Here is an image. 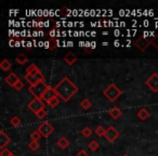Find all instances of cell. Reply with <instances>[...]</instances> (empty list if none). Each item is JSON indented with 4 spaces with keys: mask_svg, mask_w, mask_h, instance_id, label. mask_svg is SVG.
<instances>
[{
    "mask_svg": "<svg viewBox=\"0 0 158 156\" xmlns=\"http://www.w3.org/2000/svg\"><path fill=\"white\" fill-rule=\"evenodd\" d=\"M151 44L156 49V50H158V34H156L155 36L151 37Z\"/></svg>",
    "mask_w": 158,
    "mask_h": 156,
    "instance_id": "28",
    "label": "cell"
},
{
    "mask_svg": "<svg viewBox=\"0 0 158 156\" xmlns=\"http://www.w3.org/2000/svg\"><path fill=\"white\" fill-rule=\"evenodd\" d=\"M39 146H40V144H39V142H38V141H31V142L28 143L29 150H31V151H33V152L37 151V150L39 149Z\"/></svg>",
    "mask_w": 158,
    "mask_h": 156,
    "instance_id": "25",
    "label": "cell"
},
{
    "mask_svg": "<svg viewBox=\"0 0 158 156\" xmlns=\"http://www.w3.org/2000/svg\"><path fill=\"white\" fill-rule=\"evenodd\" d=\"M15 61H16V63L20 64V65H24V64L28 61V57H27L24 53H20V54L15 57Z\"/></svg>",
    "mask_w": 158,
    "mask_h": 156,
    "instance_id": "19",
    "label": "cell"
},
{
    "mask_svg": "<svg viewBox=\"0 0 158 156\" xmlns=\"http://www.w3.org/2000/svg\"><path fill=\"white\" fill-rule=\"evenodd\" d=\"M55 91L57 93V97L61 98L64 102H68L77 92H78V87L68 78L64 77L63 79L54 87Z\"/></svg>",
    "mask_w": 158,
    "mask_h": 156,
    "instance_id": "1",
    "label": "cell"
},
{
    "mask_svg": "<svg viewBox=\"0 0 158 156\" xmlns=\"http://www.w3.org/2000/svg\"><path fill=\"white\" fill-rule=\"evenodd\" d=\"M59 41H57L55 38H52V39L48 40V41L44 42V47H46L47 49H49V50H54L56 47H59Z\"/></svg>",
    "mask_w": 158,
    "mask_h": 156,
    "instance_id": "16",
    "label": "cell"
},
{
    "mask_svg": "<svg viewBox=\"0 0 158 156\" xmlns=\"http://www.w3.org/2000/svg\"><path fill=\"white\" fill-rule=\"evenodd\" d=\"M48 85L46 84L44 82H39L35 85H31V87L28 88V91L34 95V98H41V95H44V91L48 89Z\"/></svg>",
    "mask_w": 158,
    "mask_h": 156,
    "instance_id": "3",
    "label": "cell"
},
{
    "mask_svg": "<svg viewBox=\"0 0 158 156\" xmlns=\"http://www.w3.org/2000/svg\"><path fill=\"white\" fill-rule=\"evenodd\" d=\"M37 130L40 132V134H41L44 138H48V137H50L51 134L53 133L54 128H53L52 125H50V123H48V121H44V123H42L41 125L37 128Z\"/></svg>",
    "mask_w": 158,
    "mask_h": 156,
    "instance_id": "6",
    "label": "cell"
},
{
    "mask_svg": "<svg viewBox=\"0 0 158 156\" xmlns=\"http://www.w3.org/2000/svg\"><path fill=\"white\" fill-rule=\"evenodd\" d=\"M75 156H90V155H89V154L87 153V152L85 151V150H80V151H79L78 153H77Z\"/></svg>",
    "mask_w": 158,
    "mask_h": 156,
    "instance_id": "32",
    "label": "cell"
},
{
    "mask_svg": "<svg viewBox=\"0 0 158 156\" xmlns=\"http://www.w3.org/2000/svg\"><path fill=\"white\" fill-rule=\"evenodd\" d=\"M110 116L112 117L113 119H118L119 117L121 116V114H123V112H121V110L119 108H117V106H115V108H110Z\"/></svg>",
    "mask_w": 158,
    "mask_h": 156,
    "instance_id": "17",
    "label": "cell"
},
{
    "mask_svg": "<svg viewBox=\"0 0 158 156\" xmlns=\"http://www.w3.org/2000/svg\"><path fill=\"white\" fill-rule=\"evenodd\" d=\"M134 44H135V47L139 49V50L144 52L145 50H147V48H148L149 46H152L151 37L146 38V37H144V36H141V37H139L138 39L134 41Z\"/></svg>",
    "mask_w": 158,
    "mask_h": 156,
    "instance_id": "8",
    "label": "cell"
},
{
    "mask_svg": "<svg viewBox=\"0 0 158 156\" xmlns=\"http://www.w3.org/2000/svg\"><path fill=\"white\" fill-rule=\"evenodd\" d=\"M119 137V132L116 130V128L113 127V126H110V127L106 129L105 132V139L108 141L110 143H113L116 141V139Z\"/></svg>",
    "mask_w": 158,
    "mask_h": 156,
    "instance_id": "10",
    "label": "cell"
},
{
    "mask_svg": "<svg viewBox=\"0 0 158 156\" xmlns=\"http://www.w3.org/2000/svg\"><path fill=\"white\" fill-rule=\"evenodd\" d=\"M25 75H28V76H33V77H37L38 79L41 80V82H44V76L41 72H40L39 67L35 64H31V65L27 67L26 70V74Z\"/></svg>",
    "mask_w": 158,
    "mask_h": 156,
    "instance_id": "7",
    "label": "cell"
},
{
    "mask_svg": "<svg viewBox=\"0 0 158 156\" xmlns=\"http://www.w3.org/2000/svg\"><path fill=\"white\" fill-rule=\"evenodd\" d=\"M56 145L61 150H66L69 146V141H68V139L65 138V137H61V138L56 141Z\"/></svg>",
    "mask_w": 158,
    "mask_h": 156,
    "instance_id": "14",
    "label": "cell"
},
{
    "mask_svg": "<svg viewBox=\"0 0 158 156\" xmlns=\"http://www.w3.org/2000/svg\"><path fill=\"white\" fill-rule=\"evenodd\" d=\"M105 132H106V129L103 127V126H98L95 128V134L98 137H105Z\"/></svg>",
    "mask_w": 158,
    "mask_h": 156,
    "instance_id": "24",
    "label": "cell"
},
{
    "mask_svg": "<svg viewBox=\"0 0 158 156\" xmlns=\"http://www.w3.org/2000/svg\"><path fill=\"white\" fill-rule=\"evenodd\" d=\"M41 134H40V132L38 131L37 129L36 130H34L33 132L31 133V141H39V139L41 138Z\"/></svg>",
    "mask_w": 158,
    "mask_h": 156,
    "instance_id": "26",
    "label": "cell"
},
{
    "mask_svg": "<svg viewBox=\"0 0 158 156\" xmlns=\"http://www.w3.org/2000/svg\"><path fill=\"white\" fill-rule=\"evenodd\" d=\"M88 147H89V150H90V151L95 152V151H98V150H99L100 144H99V142H98V141L92 140V141H90V142H89Z\"/></svg>",
    "mask_w": 158,
    "mask_h": 156,
    "instance_id": "21",
    "label": "cell"
},
{
    "mask_svg": "<svg viewBox=\"0 0 158 156\" xmlns=\"http://www.w3.org/2000/svg\"><path fill=\"white\" fill-rule=\"evenodd\" d=\"M64 61H65V63L67 64V65L72 66V65H74V64L76 63L77 57L75 55V53L68 52V53H66V54L64 55Z\"/></svg>",
    "mask_w": 158,
    "mask_h": 156,
    "instance_id": "13",
    "label": "cell"
},
{
    "mask_svg": "<svg viewBox=\"0 0 158 156\" xmlns=\"http://www.w3.org/2000/svg\"><path fill=\"white\" fill-rule=\"evenodd\" d=\"M26 47H27V49H28V50H29V49H31V42H27V44H26Z\"/></svg>",
    "mask_w": 158,
    "mask_h": 156,
    "instance_id": "33",
    "label": "cell"
},
{
    "mask_svg": "<svg viewBox=\"0 0 158 156\" xmlns=\"http://www.w3.org/2000/svg\"><path fill=\"white\" fill-rule=\"evenodd\" d=\"M36 116L38 117L39 119H44V117L47 116V111H46V108H42V110H40L38 113H36Z\"/></svg>",
    "mask_w": 158,
    "mask_h": 156,
    "instance_id": "29",
    "label": "cell"
},
{
    "mask_svg": "<svg viewBox=\"0 0 158 156\" xmlns=\"http://www.w3.org/2000/svg\"><path fill=\"white\" fill-rule=\"evenodd\" d=\"M123 91L118 88L115 84H110L105 90L103 91V95L110 102H115L121 95Z\"/></svg>",
    "mask_w": 158,
    "mask_h": 156,
    "instance_id": "2",
    "label": "cell"
},
{
    "mask_svg": "<svg viewBox=\"0 0 158 156\" xmlns=\"http://www.w3.org/2000/svg\"><path fill=\"white\" fill-rule=\"evenodd\" d=\"M123 156H130V155H129V154H123Z\"/></svg>",
    "mask_w": 158,
    "mask_h": 156,
    "instance_id": "34",
    "label": "cell"
},
{
    "mask_svg": "<svg viewBox=\"0 0 158 156\" xmlns=\"http://www.w3.org/2000/svg\"><path fill=\"white\" fill-rule=\"evenodd\" d=\"M136 115H138V117L141 119V120H147V119L149 118V112L146 110V108H140L139 110V112L136 113Z\"/></svg>",
    "mask_w": 158,
    "mask_h": 156,
    "instance_id": "15",
    "label": "cell"
},
{
    "mask_svg": "<svg viewBox=\"0 0 158 156\" xmlns=\"http://www.w3.org/2000/svg\"><path fill=\"white\" fill-rule=\"evenodd\" d=\"M92 133H93V130L91 129L90 127H85L84 129L81 130V134L85 138H90V137L92 136Z\"/></svg>",
    "mask_w": 158,
    "mask_h": 156,
    "instance_id": "22",
    "label": "cell"
},
{
    "mask_svg": "<svg viewBox=\"0 0 158 156\" xmlns=\"http://www.w3.org/2000/svg\"><path fill=\"white\" fill-rule=\"evenodd\" d=\"M10 141H11V138L6 133L5 130H1L0 131V149H6V146H7V144H9Z\"/></svg>",
    "mask_w": 158,
    "mask_h": 156,
    "instance_id": "12",
    "label": "cell"
},
{
    "mask_svg": "<svg viewBox=\"0 0 158 156\" xmlns=\"http://www.w3.org/2000/svg\"><path fill=\"white\" fill-rule=\"evenodd\" d=\"M5 82H6V84L9 85L10 87H13L14 88V86H15L18 82H20L21 79L19 78V76L15 74V73H10V74L5 78Z\"/></svg>",
    "mask_w": 158,
    "mask_h": 156,
    "instance_id": "11",
    "label": "cell"
},
{
    "mask_svg": "<svg viewBox=\"0 0 158 156\" xmlns=\"http://www.w3.org/2000/svg\"><path fill=\"white\" fill-rule=\"evenodd\" d=\"M10 124H11L13 127H19V126H21V124H22V120H21L20 117L18 116H13L11 119H10Z\"/></svg>",
    "mask_w": 158,
    "mask_h": 156,
    "instance_id": "23",
    "label": "cell"
},
{
    "mask_svg": "<svg viewBox=\"0 0 158 156\" xmlns=\"http://www.w3.org/2000/svg\"><path fill=\"white\" fill-rule=\"evenodd\" d=\"M56 97H57V93H56V91H55V89L49 86L48 89H47V90L44 91V95H41V98H40V99H41L42 101L46 102V103L48 104L49 102L51 101V100H53L54 98H56Z\"/></svg>",
    "mask_w": 158,
    "mask_h": 156,
    "instance_id": "9",
    "label": "cell"
},
{
    "mask_svg": "<svg viewBox=\"0 0 158 156\" xmlns=\"http://www.w3.org/2000/svg\"><path fill=\"white\" fill-rule=\"evenodd\" d=\"M12 154H13V153H12L9 149H7V147L0 151V156H11Z\"/></svg>",
    "mask_w": 158,
    "mask_h": 156,
    "instance_id": "30",
    "label": "cell"
},
{
    "mask_svg": "<svg viewBox=\"0 0 158 156\" xmlns=\"http://www.w3.org/2000/svg\"><path fill=\"white\" fill-rule=\"evenodd\" d=\"M11 156H16V155H15V154H12V155H11Z\"/></svg>",
    "mask_w": 158,
    "mask_h": 156,
    "instance_id": "35",
    "label": "cell"
},
{
    "mask_svg": "<svg viewBox=\"0 0 158 156\" xmlns=\"http://www.w3.org/2000/svg\"><path fill=\"white\" fill-rule=\"evenodd\" d=\"M145 85L151 89L153 92H158V73H153L151 76L145 80Z\"/></svg>",
    "mask_w": 158,
    "mask_h": 156,
    "instance_id": "5",
    "label": "cell"
},
{
    "mask_svg": "<svg viewBox=\"0 0 158 156\" xmlns=\"http://www.w3.org/2000/svg\"><path fill=\"white\" fill-rule=\"evenodd\" d=\"M91 106H92V102H91L89 99H84L81 102H80V108H81L82 110H85V111L90 110Z\"/></svg>",
    "mask_w": 158,
    "mask_h": 156,
    "instance_id": "20",
    "label": "cell"
},
{
    "mask_svg": "<svg viewBox=\"0 0 158 156\" xmlns=\"http://www.w3.org/2000/svg\"><path fill=\"white\" fill-rule=\"evenodd\" d=\"M59 104H60V98L56 97V98H54L53 100H51V101L48 103V105L50 106L51 108H55L57 105H59Z\"/></svg>",
    "mask_w": 158,
    "mask_h": 156,
    "instance_id": "27",
    "label": "cell"
},
{
    "mask_svg": "<svg viewBox=\"0 0 158 156\" xmlns=\"http://www.w3.org/2000/svg\"><path fill=\"white\" fill-rule=\"evenodd\" d=\"M44 103H46V102H44L41 99H39V98H34V99L29 102L27 106H28V108L34 114H36V113H38L40 110H42V108H46V104Z\"/></svg>",
    "mask_w": 158,
    "mask_h": 156,
    "instance_id": "4",
    "label": "cell"
},
{
    "mask_svg": "<svg viewBox=\"0 0 158 156\" xmlns=\"http://www.w3.org/2000/svg\"><path fill=\"white\" fill-rule=\"evenodd\" d=\"M23 88H24V84H23L22 82H18V84H16L15 86H14V89H15V90H18V91H21Z\"/></svg>",
    "mask_w": 158,
    "mask_h": 156,
    "instance_id": "31",
    "label": "cell"
},
{
    "mask_svg": "<svg viewBox=\"0 0 158 156\" xmlns=\"http://www.w3.org/2000/svg\"><path fill=\"white\" fill-rule=\"evenodd\" d=\"M11 67H12L11 62H10L9 60H7V59H5L2 62H1V63H0V68H1L3 72H8L9 70H11Z\"/></svg>",
    "mask_w": 158,
    "mask_h": 156,
    "instance_id": "18",
    "label": "cell"
}]
</instances>
